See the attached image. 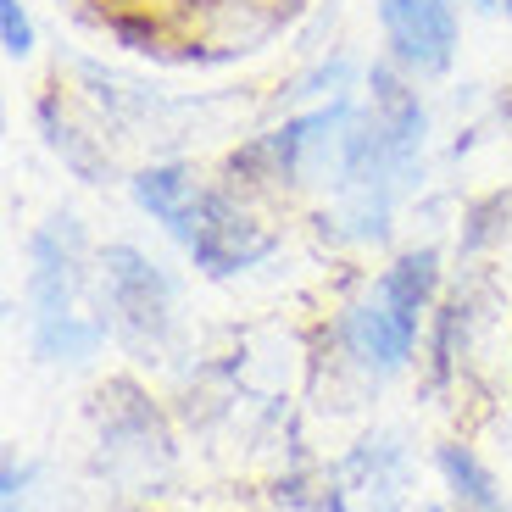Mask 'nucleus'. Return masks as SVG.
Returning <instances> with one entry per match:
<instances>
[{
	"label": "nucleus",
	"instance_id": "nucleus-1",
	"mask_svg": "<svg viewBox=\"0 0 512 512\" xmlns=\"http://www.w3.org/2000/svg\"><path fill=\"white\" fill-rule=\"evenodd\" d=\"M95 279H101V312L112 323V340L134 362H162L179 340V279L128 240L101 245Z\"/></svg>",
	"mask_w": 512,
	"mask_h": 512
},
{
	"label": "nucleus",
	"instance_id": "nucleus-2",
	"mask_svg": "<svg viewBox=\"0 0 512 512\" xmlns=\"http://www.w3.org/2000/svg\"><path fill=\"white\" fill-rule=\"evenodd\" d=\"M90 234L73 212H51L28 234V312L34 329H56L67 318H84V290H90Z\"/></svg>",
	"mask_w": 512,
	"mask_h": 512
},
{
	"label": "nucleus",
	"instance_id": "nucleus-3",
	"mask_svg": "<svg viewBox=\"0 0 512 512\" xmlns=\"http://www.w3.org/2000/svg\"><path fill=\"white\" fill-rule=\"evenodd\" d=\"M95 429H101V462L106 474L145 485L151 474H162L173 462V435L167 418L156 412V401L145 396L134 379H112L95 396Z\"/></svg>",
	"mask_w": 512,
	"mask_h": 512
},
{
	"label": "nucleus",
	"instance_id": "nucleus-4",
	"mask_svg": "<svg viewBox=\"0 0 512 512\" xmlns=\"http://www.w3.org/2000/svg\"><path fill=\"white\" fill-rule=\"evenodd\" d=\"M273 251H279V234L268 229L262 206L223 179L218 190H212V206H206V218H201V234L190 240V262L206 273V279H234V273L268 262Z\"/></svg>",
	"mask_w": 512,
	"mask_h": 512
},
{
	"label": "nucleus",
	"instance_id": "nucleus-5",
	"mask_svg": "<svg viewBox=\"0 0 512 512\" xmlns=\"http://www.w3.org/2000/svg\"><path fill=\"white\" fill-rule=\"evenodd\" d=\"M362 112H368V128H373V140H379L384 162L401 173L407 190H418V179H423V134H429V112H423L418 78L401 73L390 56L373 62Z\"/></svg>",
	"mask_w": 512,
	"mask_h": 512
},
{
	"label": "nucleus",
	"instance_id": "nucleus-6",
	"mask_svg": "<svg viewBox=\"0 0 512 512\" xmlns=\"http://www.w3.org/2000/svg\"><path fill=\"white\" fill-rule=\"evenodd\" d=\"M379 28L390 45V62L412 78L451 73L457 56V17L446 0H379Z\"/></svg>",
	"mask_w": 512,
	"mask_h": 512
},
{
	"label": "nucleus",
	"instance_id": "nucleus-7",
	"mask_svg": "<svg viewBox=\"0 0 512 512\" xmlns=\"http://www.w3.org/2000/svg\"><path fill=\"white\" fill-rule=\"evenodd\" d=\"M212 190H218V184L206 179V173H195L190 162H145L140 173L128 179L134 206H140L151 223H162L184 251H190V240L201 234V218H206V206H212Z\"/></svg>",
	"mask_w": 512,
	"mask_h": 512
},
{
	"label": "nucleus",
	"instance_id": "nucleus-8",
	"mask_svg": "<svg viewBox=\"0 0 512 512\" xmlns=\"http://www.w3.org/2000/svg\"><path fill=\"white\" fill-rule=\"evenodd\" d=\"M34 128H39V140H45V151H51L78 184H106L117 173L112 151H106V140H101V123H90L62 90L34 101Z\"/></svg>",
	"mask_w": 512,
	"mask_h": 512
},
{
	"label": "nucleus",
	"instance_id": "nucleus-9",
	"mask_svg": "<svg viewBox=\"0 0 512 512\" xmlns=\"http://www.w3.org/2000/svg\"><path fill=\"white\" fill-rule=\"evenodd\" d=\"M346 512H401L407 507V451L396 435H368L346 462H334Z\"/></svg>",
	"mask_w": 512,
	"mask_h": 512
},
{
	"label": "nucleus",
	"instance_id": "nucleus-10",
	"mask_svg": "<svg viewBox=\"0 0 512 512\" xmlns=\"http://www.w3.org/2000/svg\"><path fill=\"white\" fill-rule=\"evenodd\" d=\"M435 468H440V479H446V490H451L457 507H468V512H512L507 496H501V485H496V474L474 457V446L446 440V446L435 451Z\"/></svg>",
	"mask_w": 512,
	"mask_h": 512
},
{
	"label": "nucleus",
	"instance_id": "nucleus-11",
	"mask_svg": "<svg viewBox=\"0 0 512 512\" xmlns=\"http://www.w3.org/2000/svg\"><path fill=\"white\" fill-rule=\"evenodd\" d=\"M357 73H362V67L351 62V56H334V62L307 67V73L295 78V84H290L284 95H290V101H318V106H329V101H340V95H351Z\"/></svg>",
	"mask_w": 512,
	"mask_h": 512
},
{
	"label": "nucleus",
	"instance_id": "nucleus-12",
	"mask_svg": "<svg viewBox=\"0 0 512 512\" xmlns=\"http://www.w3.org/2000/svg\"><path fill=\"white\" fill-rule=\"evenodd\" d=\"M512 218V195H485L479 206H468V223H462V240L457 251L462 256H479L490 240H501V223Z\"/></svg>",
	"mask_w": 512,
	"mask_h": 512
},
{
	"label": "nucleus",
	"instance_id": "nucleus-13",
	"mask_svg": "<svg viewBox=\"0 0 512 512\" xmlns=\"http://www.w3.org/2000/svg\"><path fill=\"white\" fill-rule=\"evenodd\" d=\"M0 51L12 62H23L34 51V17H28L23 0H0Z\"/></svg>",
	"mask_w": 512,
	"mask_h": 512
},
{
	"label": "nucleus",
	"instance_id": "nucleus-14",
	"mask_svg": "<svg viewBox=\"0 0 512 512\" xmlns=\"http://www.w3.org/2000/svg\"><path fill=\"white\" fill-rule=\"evenodd\" d=\"M28 485H34V468L6 451V462H0V512H28V496H34Z\"/></svg>",
	"mask_w": 512,
	"mask_h": 512
},
{
	"label": "nucleus",
	"instance_id": "nucleus-15",
	"mask_svg": "<svg viewBox=\"0 0 512 512\" xmlns=\"http://www.w3.org/2000/svg\"><path fill=\"white\" fill-rule=\"evenodd\" d=\"M256 6H273V12H284V17H290L295 6H301V0H256Z\"/></svg>",
	"mask_w": 512,
	"mask_h": 512
},
{
	"label": "nucleus",
	"instance_id": "nucleus-16",
	"mask_svg": "<svg viewBox=\"0 0 512 512\" xmlns=\"http://www.w3.org/2000/svg\"><path fill=\"white\" fill-rule=\"evenodd\" d=\"M429 512H468V507H457V501H451V507H429Z\"/></svg>",
	"mask_w": 512,
	"mask_h": 512
},
{
	"label": "nucleus",
	"instance_id": "nucleus-17",
	"mask_svg": "<svg viewBox=\"0 0 512 512\" xmlns=\"http://www.w3.org/2000/svg\"><path fill=\"white\" fill-rule=\"evenodd\" d=\"M501 12H507V23H512V0H501Z\"/></svg>",
	"mask_w": 512,
	"mask_h": 512
},
{
	"label": "nucleus",
	"instance_id": "nucleus-18",
	"mask_svg": "<svg viewBox=\"0 0 512 512\" xmlns=\"http://www.w3.org/2000/svg\"><path fill=\"white\" fill-rule=\"evenodd\" d=\"M128 512H145V507H128Z\"/></svg>",
	"mask_w": 512,
	"mask_h": 512
}]
</instances>
